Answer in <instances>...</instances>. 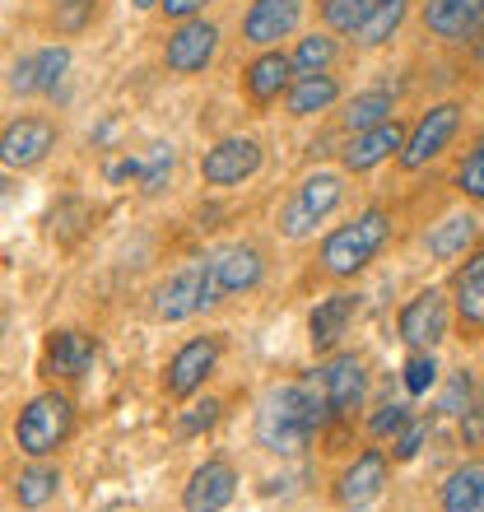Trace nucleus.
<instances>
[{"label":"nucleus","mask_w":484,"mask_h":512,"mask_svg":"<svg viewBox=\"0 0 484 512\" xmlns=\"http://www.w3.org/2000/svg\"><path fill=\"white\" fill-rule=\"evenodd\" d=\"M266 275V261L252 243H229L205 256V308L219 303L224 294H247Z\"/></svg>","instance_id":"nucleus-5"},{"label":"nucleus","mask_w":484,"mask_h":512,"mask_svg":"<svg viewBox=\"0 0 484 512\" xmlns=\"http://www.w3.org/2000/svg\"><path fill=\"white\" fill-rule=\"evenodd\" d=\"M354 312H359V298H354V294H331V298H322V303L312 308V317H308V340H312V350H317V354L336 350L340 336L350 331Z\"/></svg>","instance_id":"nucleus-20"},{"label":"nucleus","mask_w":484,"mask_h":512,"mask_svg":"<svg viewBox=\"0 0 484 512\" xmlns=\"http://www.w3.org/2000/svg\"><path fill=\"white\" fill-rule=\"evenodd\" d=\"M70 70V47H42L38 52V94H56L61 89V80H66Z\"/></svg>","instance_id":"nucleus-32"},{"label":"nucleus","mask_w":484,"mask_h":512,"mask_svg":"<svg viewBox=\"0 0 484 512\" xmlns=\"http://www.w3.org/2000/svg\"><path fill=\"white\" fill-rule=\"evenodd\" d=\"M317 387L326 391V401L336 410V419L354 415L363 405V391H368V373H363L359 354H336L326 368H317Z\"/></svg>","instance_id":"nucleus-14"},{"label":"nucleus","mask_w":484,"mask_h":512,"mask_svg":"<svg viewBox=\"0 0 484 512\" xmlns=\"http://www.w3.org/2000/svg\"><path fill=\"white\" fill-rule=\"evenodd\" d=\"M298 19H303V0H252V10L242 19V38L252 47H275L294 33Z\"/></svg>","instance_id":"nucleus-17"},{"label":"nucleus","mask_w":484,"mask_h":512,"mask_svg":"<svg viewBox=\"0 0 484 512\" xmlns=\"http://www.w3.org/2000/svg\"><path fill=\"white\" fill-rule=\"evenodd\" d=\"M168 173H173V145H149V154L140 159V191L145 196H159L168 187Z\"/></svg>","instance_id":"nucleus-30"},{"label":"nucleus","mask_w":484,"mask_h":512,"mask_svg":"<svg viewBox=\"0 0 484 512\" xmlns=\"http://www.w3.org/2000/svg\"><path fill=\"white\" fill-rule=\"evenodd\" d=\"M368 10H373V0H326L322 5L326 28H336V33H354L368 19Z\"/></svg>","instance_id":"nucleus-35"},{"label":"nucleus","mask_w":484,"mask_h":512,"mask_svg":"<svg viewBox=\"0 0 484 512\" xmlns=\"http://www.w3.org/2000/svg\"><path fill=\"white\" fill-rule=\"evenodd\" d=\"M256 168H261V145H256L252 135H229L215 149H205V159H201V177L210 187H238Z\"/></svg>","instance_id":"nucleus-9"},{"label":"nucleus","mask_w":484,"mask_h":512,"mask_svg":"<svg viewBox=\"0 0 484 512\" xmlns=\"http://www.w3.org/2000/svg\"><path fill=\"white\" fill-rule=\"evenodd\" d=\"M219 410H224V405H219L215 396H205V401H191L187 410L177 415V433H182V438H201L205 429H215V424H219Z\"/></svg>","instance_id":"nucleus-34"},{"label":"nucleus","mask_w":484,"mask_h":512,"mask_svg":"<svg viewBox=\"0 0 484 512\" xmlns=\"http://www.w3.org/2000/svg\"><path fill=\"white\" fill-rule=\"evenodd\" d=\"M405 424H410V410H405V405H382V410L368 419V433H373V438H396Z\"/></svg>","instance_id":"nucleus-38"},{"label":"nucleus","mask_w":484,"mask_h":512,"mask_svg":"<svg viewBox=\"0 0 484 512\" xmlns=\"http://www.w3.org/2000/svg\"><path fill=\"white\" fill-rule=\"evenodd\" d=\"M5 196H10V182H5V177H0V201H5Z\"/></svg>","instance_id":"nucleus-44"},{"label":"nucleus","mask_w":484,"mask_h":512,"mask_svg":"<svg viewBox=\"0 0 484 512\" xmlns=\"http://www.w3.org/2000/svg\"><path fill=\"white\" fill-rule=\"evenodd\" d=\"M471 243H475V215H466V210L438 219V224L424 233V247H429V256H438V261H452V256H461Z\"/></svg>","instance_id":"nucleus-24"},{"label":"nucleus","mask_w":484,"mask_h":512,"mask_svg":"<svg viewBox=\"0 0 484 512\" xmlns=\"http://www.w3.org/2000/svg\"><path fill=\"white\" fill-rule=\"evenodd\" d=\"M391 108H396V98L387 89H368V94H354L350 108H345V126L350 131H373V126L391 122Z\"/></svg>","instance_id":"nucleus-28"},{"label":"nucleus","mask_w":484,"mask_h":512,"mask_svg":"<svg viewBox=\"0 0 484 512\" xmlns=\"http://www.w3.org/2000/svg\"><path fill=\"white\" fill-rule=\"evenodd\" d=\"M424 28L447 42H475L484 33V0H424Z\"/></svg>","instance_id":"nucleus-15"},{"label":"nucleus","mask_w":484,"mask_h":512,"mask_svg":"<svg viewBox=\"0 0 484 512\" xmlns=\"http://www.w3.org/2000/svg\"><path fill=\"white\" fill-rule=\"evenodd\" d=\"M242 84H247L252 103H261V108H266V103H275L280 94H289V84H294V56H284V52H275V47H266V52L247 66Z\"/></svg>","instance_id":"nucleus-21"},{"label":"nucleus","mask_w":484,"mask_h":512,"mask_svg":"<svg viewBox=\"0 0 484 512\" xmlns=\"http://www.w3.org/2000/svg\"><path fill=\"white\" fill-rule=\"evenodd\" d=\"M424 438H429V424L410 415V424H405V429L391 438V461H415L419 447H424Z\"/></svg>","instance_id":"nucleus-37"},{"label":"nucleus","mask_w":484,"mask_h":512,"mask_svg":"<svg viewBox=\"0 0 484 512\" xmlns=\"http://www.w3.org/2000/svg\"><path fill=\"white\" fill-rule=\"evenodd\" d=\"M308 410H303V387H275L256 410V443L275 452V457H298L308 447Z\"/></svg>","instance_id":"nucleus-2"},{"label":"nucleus","mask_w":484,"mask_h":512,"mask_svg":"<svg viewBox=\"0 0 484 512\" xmlns=\"http://www.w3.org/2000/svg\"><path fill=\"white\" fill-rule=\"evenodd\" d=\"M331 61H336V38H326V33H308V38H298L294 75H322Z\"/></svg>","instance_id":"nucleus-29"},{"label":"nucleus","mask_w":484,"mask_h":512,"mask_svg":"<svg viewBox=\"0 0 484 512\" xmlns=\"http://www.w3.org/2000/svg\"><path fill=\"white\" fill-rule=\"evenodd\" d=\"M452 294H457V317H461V322H466V326H484V247L457 270Z\"/></svg>","instance_id":"nucleus-25"},{"label":"nucleus","mask_w":484,"mask_h":512,"mask_svg":"<svg viewBox=\"0 0 484 512\" xmlns=\"http://www.w3.org/2000/svg\"><path fill=\"white\" fill-rule=\"evenodd\" d=\"M443 512H484V461H466L447 475Z\"/></svg>","instance_id":"nucleus-23"},{"label":"nucleus","mask_w":484,"mask_h":512,"mask_svg":"<svg viewBox=\"0 0 484 512\" xmlns=\"http://www.w3.org/2000/svg\"><path fill=\"white\" fill-rule=\"evenodd\" d=\"M336 98H340V80L322 70V75H294V84H289L284 103H289V112H294V117H312V112H326Z\"/></svg>","instance_id":"nucleus-22"},{"label":"nucleus","mask_w":484,"mask_h":512,"mask_svg":"<svg viewBox=\"0 0 484 512\" xmlns=\"http://www.w3.org/2000/svg\"><path fill=\"white\" fill-rule=\"evenodd\" d=\"M238 494V471L224 457H210L205 466L191 471V480L182 485V508L187 512H224Z\"/></svg>","instance_id":"nucleus-13"},{"label":"nucleus","mask_w":484,"mask_h":512,"mask_svg":"<svg viewBox=\"0 0 484 512\" xmlns=\"http://www.w3.org/2000/svg\"><path fill=\"white\" fill-rule=\"evenodd\" d=\"M56 489H61V471L47 466V461H33V466L19 471V480H14V503L28 512H38L56 499Z\"/></svg>","instance_id":"nucleus-27"},{"label":"nucleus","mask_w":484,"mask_h":512,"mask_svg":"<svg viewBox=\"0 0 484 512\" xmlns=\"http://www.w3.org/2000/svg\"><path fill=\"white\" fill-rule=\"evenodd\" d=\"M103 512H126V503H112V508H103Z\"/></svg>","instance_id":"nucleus-45"},{"label":"nucleus","mask_w":484,"mask_h":512,"mask_svg":"<svg viewBox=\"0 0 484 512\" xmlns=\"http://www.w3.org/2000/svg\"><path fill=\"white\" fill-rule=\"evenodd\" d=\"M219 52V28L210 19H187V24H177V33L168 38L163 47V61L173 75H201Z\"/></svg>","instance_id":"nucleus-10"},{"label":"nucleus","mask_w":484,"mask_h":512,"mask_svg":"<svg viewBox=\"0 0 484 512\" xmlns=\"http://www.w3.org/2000/svg\"><path fill=\"white\" fill-rule=\"evenodd\" d=\"M461 438H466V447L484 443V405H471V410H466V419H461Z\"/></svg>","instance_id":"nucleus-42"},{"label":"nucleus","mask_w":484,"mask_h":512,"mask_svg":"<svg viewBox=\"0 0 484 512\" xmlns=\"http://www.w3.org/2000/svg\"><path fill=\"white\" fill-rule=\"evenodd\" d=\"M56 149V126L47 117H19L0 131V163L5 168H38Z\"/></svg>","instance_id":"nucleus-12"},{"label":"nucleus","mask_w":484,"mask_h":512,"mask_svg":"<svg viewBox=\"0 0 484 512\" xmlns=\"http://www.w3.org/2000/svg\"><path fill=\"white\" fill-rule=\"evenodd\" d=\"M98 359V340L84 331H56L47 340V373L61 382H80Z\"/></svg>","instance_id":"nucleus-19"},{"label":"nucleus","mask_w":484,"mask_h":512,"mask_svg":"<svg viewBox=\"0 0 484 512\" xmlns=\"http://www.w3.org/2000/svg\"><path fill=\"white\" fill-rule=\"evenodd\" d=\"M480 61H484V33H480Z\"/></svg>","instance_id":"nucleus-46"},{"label":"nucleus","mask_w":484,"mask_h":512,"mask_svg":"<svg viewBox=\"0 0 484 512\" xmlns=\"http://www.w3.org/2000/svg\"><path fill=\"white\" fill-rule=\"evenodd\" d=\"M405 126L391 117V122L373 126V131H354L350 145L340 149V163H345V173H368V168H377L382 159H391V154H401L405 145Z\"/></svg>","instance_id":"nucleus-16"},{"label":"nucleus","mask_w":484,"mask_h":512,"mask_svg":"<svg viewBox=\"0 0 484 512\" xmlns=\"http://www.w3.org/2000/svg\"><path fill=\"white\" fill-rule=\"evenodd\" d=\"M215 364H219V340H215V336L187 340V345H182V350L168 359V373H163V391H168L173 401H191V396L205 387V378L215 373Z\"/></svg>","instance_id":"nucleus-7"},{"label":"nucleus","mask_w":484,"mask_h":512,"mask_svg":"<svg viewBox=\"0 0 484 512\" xmlns=\"http://www.w3.org/2000/svg\"><path fill=\"white\" fill-rule=\"evenodd\" d=\"M405 14H410V0H373V10L354 28V42L359 47H382V42L396 38V28L405 24Z\"/></svg>","instance_id":"nucleus-26"},{"label":"nucleus","mask_w":484,"mask_h":512,"mask_svg":"<svg viewBox=\"0 0 484 512\" xmlns=\"http://www.w3.org/2000/svg\"><path fill=\"white\" fill-rule=\"evenodd\" d=\"M382 485H387V452L368 447V452H359V457L340 471L336 499L345 503V508H363V503H373L377 494H382Z\"/></svg>","instance_id":"nucleus-18"},{"label":"nucleus","mask_w":484,"mask_h":512,"mask_svg":"<svg viewBox=\"0 0 484 512\" xmlns=\"http://www.w3.org/2000/svg\"><path fill=\"white\" fill-rule=\"evenodd\" d=\"M354 512H359V508H354Z\"/></svg>","instance_id":"nucleus-47"},{"label":"nucleus","mask_w":484,"mask_h":512,"mask_svg":"<svg viewBox=\"0 0 484 512\" xmlns=\"http://www.w3.org/2000/svg\"><path fill=\"white\" fill-rule=\"evenodd\" d=\"M135 10H154V5H163V0H131Z\"/></svg>","instance_id":"nucleus-43"},{"label":"nucleus","mask_w":484,"mask_h":512,"mask_svg":"<svg viewBox=\"0 0 484 512\" xmlns=\"http://www.w3.org/2000/svg\"><path fill=\"white\" fill-rule=\"evenodd\" d=\"M387 238H391V215L382 205H368L363 215H354V224H340V229L322 243L326 275H336V280L359 275V270L387 247Z\"/></svg>","instance_id":"nucleus-1"},{"label":"nucleus","mask_w":484,"mask_h":512,"mask_svg":"<svg viewBox=\"0 0 484 512\" xmlns=\"http://www.w3.org/2000/svg\"><path fill=\"white\" fill-rule=\"evenodd\" d=\"M205 308V261L177 266L168 280L154 289V317L159 322H187L191 312Z\"/></svg>","instance_id":"nucleus-8"},{"label":"nucleus","mask_w":484,"mask_h":512,"mask_svg":"<svg viewBox=\"0 0 484 512\" xmlns=\"http://www.w3.org/2000/svg\"><path fill=\"white\" fill-rule=\"evenodd\" d=\"M457 187L471 196V201H484V135L475 140V149L461 159L457 168Z\"/></svg>","instance_id":"nucleus-36"},{"label":"nucleus","mask_w":484,"mask_h":512,"mask_svg":"<svg viewBox=\"0 0 484 512\" xmlns=\"http://www.w3.org/2000/svg\"><path fill=\"white\" fill-rule=\"evenodd\" d=\"M210 0H163V14L177 19V24H187V19H201V10Z\"/></svg>","instance_id":"nucleus-41"},{"label":"nucleus","mask_w":484,"mask_h":512,"mask_svg":"<svg viewBox=\"0 0 484 512\" xmlns=\"http://www.w3.org/2000/svg\"><path fill=\"white\" fill-rule=\"evenodd\" d=\"M405 391L410 396H429V387L438 382V359H433V350H415L410 359H405V373H401Z\"/></svg>","instance_id":"nucleus-33"},{"label":"nucleus","mask_w":484,"mask_h":512,"mask_svg":"<svg viewBox=\"0 0 484 512\" xmlns=\"http://www.w3.org/2000/svg\"><path fill=\"white\" fill-rule=\"evenodd\" d=\"M396 331H401V340L410 345V350H433V345L447 336L443 289H424V294L410 298V303L401 308V317H396Z\"/></svg>","instance_id":"nucleus-11"},{"label":"nucleus","mask_w":484,"mask_h":512,"mask_svg":"<svg viewBox=\"0 0 484 512\" xmlns=\"http://www.w3.org/2000/svg\"><path fill=\"white\" fill-rule=\"evenodd\" d=\"M70 429H75V405H70L61 391H42V396H33V401L19 410V419H14V443H19L24 457L47 461L56 447L70 438Z\"/></svg>","instance_id":"nucleus-3"},{"label":"nucleus","mask_w":484,"mask_h":512,"mask_svg":"<svg viewBox=\"0 0 484 512\" xmlns=\"http://www.w3.org/2000/svg\"><path fill=\"white\" fill-rule=\"evenodd\" d=\"M345 201V182H340V173H312L303 177L294 187V196H289V205L280 210V233L284 238H308V233H317V224H322L336 205Z\"/></svg>","instance_id":"nucleus-4"},{"label":"nucleus","mask_w":484,"mask_h":512,"mask_svg":"<svg viewBox=\"0 0 484 512\" xmlns=\"http://www.w3.org/2000/svg\"><path fill=\"white\" fill-rule=\"evenodd\" d=\"M10 89H14L19 98L38 94V52H33V56H19V61H14V70H10Z\"/></svg>","instance_id":"nucleus-39"},{"label":"nucleus","mask_w":484,"mask_h":512,"mask_svg":"<svg viewBox=\"0 0 484 512\" xmlns=\"http://www.w3.org/2000/svg\"><path fill=\"white\" fill-rule=\"evenodd\" d=\"M94 14H98V0H56L52 5V24L56 33H84V28L94 24Z\"/></svg>","instance_id":"nucleus-31"},{"label":"nucleus","mask_w":484,"mask_h":512,"mask_svg":"<svg viewBox=\"0 0 484 512\" xmlns=\"http://www.w3.org/2000/svg\"><path fill=\"white\" fill-rule=\"evenodd\" d=\"M471 396H475L471 373H457V378L447 382V391H443V410H447V415H461V410L471 405Z\"/></svg>","instance_id":"nucleus-40"},{"label":"nucleus","mask_w":484,"mask_h":512,"mask_svg":"<svg viewBox=\"0 0 484 512\" xmlns=\"http://www.w3.org/2000/svg\"><path fill=\"white\" fill-rule=\"evenodd\" d=\"M457 126H461V108H457V103H438V108H429L415 122V131L405 135L401 168H410V173H415V168H424L429 159H438V154L452 145Z\"/></svg>","instance_id":"nucleus-6"}]
</instances>
